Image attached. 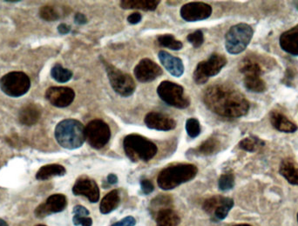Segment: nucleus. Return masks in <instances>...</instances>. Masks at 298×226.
Instances as JSON below:
<instances>
[{
    "label": "nucleus",
    "instance_id": "f257e3e1",
    "mask_svg": "<svg viewBox=\"0 0 298 226\" xmlns=\"http://www.w3.org/2000/svg\"><path fill=\"white\" fill-rule=\"evenodd\" d=\"M207 108L218 116L237 118L247 114L250 103L237 89L227 85L209 86L203 93Z\"/></svg>",
    "mask_w": 298,
    "mask_h": 226
},
{
    "label": "nucleus",
    "instance_id": "f03ea898",
    "mask_svg": "<svg viewBox=\"0 0 298 226\" xmlns=\"http://www.w3.org/2000/svg\"><path fill=\"white\" fill-rule=\"evenodd\" d=\"M85 128L79 120H62L55 128V138L61 147L67 150L78 149L86 140Z\"/></svg>",
    "mask_w": 298,
    "mask_h": 226
},
{
    "label": "nucleus",
    "instance_id": "7ed1b4c3",
    "mask_svg": "<svg viewBox=\"0 0 298 226\" xmlns=\"http://www.w3.org/2000/svg\"><path fill=\"white\" fill-rule=\"evenodd\" d=\"M198 173V168L191 164H178L163 169L158 176V186L164 191L176 188L191 181Z\"/></svg>",
    "mask_w": 298,
    "mask_h": 226
},
{
    "label": "nucleus",
    "instance_id": "20e7f679",
    "mask_svg": "<svg viewBox=\"0 0 298 226\" xmlns=\"http://www.w3.org/2000/svg\"><path fill=\"white\" fill-rule=\"evenodd\" d=\"M123 147L127 158L134 163L150 161L158 152L156 144L139 134L127 135L124 138Z\"/></svg>",
    "mask_w": 298,
    "mask_h": 226
},
{
    "label": "nucleus",
    "instance_id": "39448f33",
    "mask_svg": "<svg viewBox=\"0 0 298 226\" xmlns=\"http://www.w3.org/2000/svg\"><path fill=\"white\" fill-rule=\"evenodd\" d=\"M253 34V29L249 24L241 23L233 25L225 36L227 52L233 55L244 52L251 41Z\"/></svg>",
    "mask_w": 298,
    "mask_h": 226
},
{
    "label": "nucleus",
    "instance_id": "423d86ee",
    "mask_svg": "<svg viewBox=\"0 0 298 226\" xmlns=\"http://www.w3.org/2000/svg\"><path fill=\"white\" fill-rule=\"evenodd\" d=\"M157 93L162 101L175 108L185 109L190 105V100L186 96L184 88L171 81L165 80L161 82L158 86Z\"/></svg>",
    "mask_w": 298,
    "mask_h": 226
},
{
    "label": "nucleus",
    "instance_id": "0eeeda50",
    "mask_svg": "<svg viewBox=\"0 0 298 226\" xmlns=\"http://www.w3.org/2000/svg\"><path fill=\"white\" fill-rule=\"evenodd\" d=\"M110 84L115 93L122 97H129L134 94L136 85L129 74L120 71L107 62L103 61Z\"/></svg>",
    "mask_w": 298,
    "mask_h": 226
},
{
    "label": "nucleus",
    "instance_id": "6e6552de",
    "mask_svg": "<svg viewBox=\"0 0 298 226\" xmlns=\"http://www.w3.org/2000/svg\"><path fill=\"white\" fill-rule=\"evenodd\" d=\"M31 87V80L25 73L11 72L0 79V89L7 96L18 98L23 96Z\"/></svg>",
    "mask_w": 298,
    "mask_h": 226
},
{
    "label": "nucleus",
    "instance_id": "1a4fd4ad",
    "mask_svg": "<svg viewBox=\"0 0 298 226\" xmlns=\"http://www.w3.org/2000/svg\"><path fill=\"white\" fill-rule=\"evenodd\" d=\"M227 65V58L219 53H213L208 60L200 62L194 72V80L197 85H204L211 77L219 74Z\"/></svg>",
    "mask_w": 298,
    "mask_h": 226
},
{
    "label": "nucleus",
    "instance_id": "9d476101",
    "mask_svg": "<svg viewBox=\"0 0 298 226\" xmlns=\"http://www.w3.org/2000/svg\"><path fill=\"white\" fill-rule=\"evenodd\" d=\"M86 140L91 147L99 150L109 142L111 130L106 122L101 119L92 120L85 128Z\"/></svg>",
    "mask_w": 298,
    "mask_h": 226
},
{
    "label": "nucleus",
    "instance_id": "9b49d317",
    "mask_svg": "<svg viewBox=\"0 0 298 226\" xmlns=\"http://www.w3.org/2000/svg\"><path fill=\"white\" fill-rule=\"evenodd\" d=\"M212 14V7L209 3L192 2L181 8V17L187 22H196L209 18Z\"/></svg>",
    "mask_w": 298,
    "mask_h": 226
},
{
    "label": "nucleus",
    "instance_id": "f8f14e48",
    "mask_svg": "<svg viewBox=\"0 0 298 226\" xmlns=\"http://www.w3.org/2000/svg\"><path fill=\"white\" fill-rule=\"evenodd\" d=\"M45 99L53 107L58 108L67 107L75 99V93L70 87H50L45 92Z\"/></svg>",
    "mask_w": 298,
    "mask_h": 226
},
{
    "label": "nucleus",
    "instance_id": "ddd939ff",
    "mask_svg": "<svg viewBox=\"0 0 298 226\" xmlns=\"http://www.w3.org/2000/svg\"><path fill=\"white\" fill-rule=\"evenodd\" d=\"M134 76L138 81L149 83L162 75V69L155 62L149 58H143L139 62L134 70Z\"/></svg>",
    "mask_w": 298,
    "mask_h": 226
},
{
    "label": "nucleus",
    "instance_id": "4468645a",
    "mask_svg": "<svg viewBox=\"0 0 298 226\" xmlns=\"http://www.w3.org/2000/svg\"><path fill=\"white\" fill-rule=\"evenodd\" d=\"M72 193L76 196L86 197L91 203L99 200V188L96 182L87 177L79 178L72 187Z\"/></svg>",
    "mask_w": 298,
    "mask_h": 226
},
{
    "label": "nucleus",
    "instance_id": "2eb2a0df",
    "mask_svg": "<svg viewBox=\"0 0 298 226\" xmlns=\"http://www.w3.org/2000/svg\"><path fill=\"white\" fill-rule=\"evenodd\" d=\"M67 206V199L63 194H54L49 197L45 204H42L35 210V215L38 218L50 215L51 213H61Z\"/></svg>",
    "mask_w": 298,
    "mask_h": 226
},
{
    "label": "nucleus",
    "instance_id": "dca6fc26",
    "mask_svg": "<svg viewBox=\"0 0 298 226\" xmlns=\"http://www.w3.org/2000/svg\"><path fill=\"white\" fill-rule=\"evenodd\" d=\"M146 125L149 129L156 130H174L176 127V122L170 116L160 113H149L145 116L144 119Z\"/></svg>",
    "mask_w": 298,
    "mask_h": 226
},
{
    "label": "nucleus",
    "instance_id": "f3484780",
    "mask_svg": "<svg viewBox=\"0 0 298 226\" xmlns=\"http://www.w3.org/2000/svg\"><path fill=\"white\" fill-rule=\"evenodd\" d=\"M161 65L175 78L182 77L184 73V65L181 58L169 54L165 51H160L158 54Z\"/></svg>",
    "mask_w": 298,
    "mask_h": 226
},
{
    "label": "nucleus",
    "instance_id": "a211bd4d",
    "mask_svg": "<svg viewBox=\"0 0 298 226\" xmlns=\"http://www.w3.org/2000/svg\"><path fill=\"white\" fill-rule=\"evenodd\" d=\"M280 46L285 52L298 56V24L285 31L280 37Z\"/></svg>",
    "mask_w": 298,
    "mask_h": 226
},
{
    "label": "nucleus",
    "instance_id": "6ab92c4d",
    "mask_svg": "<svg viewBox=\"0 0 298 226\" xmlns=\"http://www.w3.org/2000/svg\"><path fill=\"white\" fill-rule=\"evenodd\" d=\"M41 116L40 108L34 104H29L24 106L18 115V118L22 124L26 126H31L38 122Z\"/></svg>",
    "mask_w": 298,
    "mask_h": 226
},
{
    "label": "nucleus",
    "instance_id": "aec40b11",
    "mask_svg": "<svg viewBox=\"0 0 298 226\" xmlns=\"http://www.w3.org/2000/svg\"><path fill=\"white\" fill-rule=\"evenodd\" d=\"M279 172L291 185H298V163L294 159H284L280 165Z\"/></svg>",
    "mask_w": 298,
    "mask_h": 226
},
{
    "label": "nucleus",
    "instance_id": "412c9836",
    "mask_svg": "<svg viewBox=\"0 0 298 226\" xmlns=\"http://www.w3.org/2000/svg\"><path fill=\"white\" fill-rule=\"evenodd\" d=\"M271 122L272 125L278 130L285 133H293L298 130L296 123L288 119L286 116L281 113L273 112L271 114Z\"/></svg>",
    "mask_w": 298,
    "mask_h": 226
},
{
    "label": "nucleus",
    "instance_id": "4be33fe9",
    "mask_svg": "<svg viewBox=\"0 0 298 226\" xmlns=\"http://www.w3.org/2000/svg\"><path fill=\"white\" fill-rule=\"evenodd\" d=\"M160 3L159 0H122L120 4L125 10H154Z\"/></svg>",
    "mask_w": 298,
    "mask_h": 226
},
{
    "label": "nucleus",
    "instance_id": "5701e85b",
    "mask_svg": "<svg viewBox=\"0 0 298 226\" xmlns=\"http://www.w3.org/2000/svg\"><path fill=\"white\" fill-rule=\"evenodd\" d=\"M181 219L174 210L170 208L158 211L156 215V226H179Z\"/></svg>",
    "mask_w": 298,
    "mask_h": 226
},
{
    "label": "nucleus",
    "instance_id": "b1692460",
    "mask_svg": "<svg viewBox=\"0 0 298 226\" xmlns=\"http://www.w3.org/2000/svg\"><path fill=\"white\" fill-rule=\"evenodd\" d=\"M120 202V192L118 190L111 191L101 200L99 205V212L102 214H109L117 209Z\"/></svg>",
    "mask_w": 298,
    "mask_h": 226
},
{
    "label": "nucleus",
    "instance_id": "393cba45",
    "mask_svg": "<svg viewBox=\"0 0 298 226\" xmlns=\"http://www.w3.org/2000/svg\"><path fill=\"white\" fill-rule=\"evenodd\" d=\"M221 147L220 141L216 137H209L207 140L199 145L198 147L193 150V153L200 157H208L216 154Z\"/></svg>",
    "mask_w": 298,
    "mask_h": 226
},
{
    "label": "nucleus",
    "instance_id": "a878e982",
    "mask_svg": "<svg viewBox=\"0 0 298 226\" xmlns=\"http://www.w3.org/2000/svg\"><path fill=\"white\" fill-rule=\"evenodd\" d=\"M65 172L66 171L65 167L58 164L44 165L38 170L36 174V178L38 180H47L49 178H53V177L64 176Z\"/></svg>",
    "mask_w": 298,
    "mask_h": 226
},
{
    "label": "nucleus",
    "instance_id": "bb28decb",
    "mask_svg": "<svg viewBox=\"0 0 298 226\" xmlns=\"http://www.w3.org/2000/svg\"><path fill=\"white\" fill-rule=\"evenodd\" d=\"M244 83L245 87L253 93H263L266 89V85L261 76H245Z\"/></svg>",
    "mask_w": 298,
    "mask_h": 226
},
{
    "label": "nucleus",
    "instance_id": "cd10ccee",
    "mask_svg": "<svg viewBox=\"0 0 298 226\" xmlns=\"http://www.w3.org/2000/svg\"><path fill=\"white\" fill-rule=\"evenodd\" d=\"M51 76L57 82L66 83L72 79V72L68 69L64 68L61 65L57 64L51 68Z\"/></svg>",
    "mask_w": 298,
    "mask_h": 226
},
{
    "label": "nucleus",
    "instance_id": "c85d7f7f",
    "mask_svg": "<svg viewBox=\"0 0 298 226\" xmlns=\"http://www.w3.org/2000/svg\"><path fill=\"white\" fill-rule=\"evenodd\" d=\"M157 41L158 44L162 47H166V48L170 49L173 51H179L183 46L182 42L179 41L173 35L170 34L159 36Z\"/></svg>",
    "mask_w": 298,
    "mask_h": 226
},
{
    "label": "nucleus",
    "instance_id": "c756f323",
    "mask_svg": "<svg viewBox=\"0 0 298 226\" xmlns=\"http://www.w3.org/2000/svg\"><path fill=\"white\" fill-rule=\"evenodd\" d=\"M233 199L225 197L222 204L216 208L213 215L215 217V219L217 220H223L224 219H226L227 216L229 215L230 210L233 208Z\"/></svg>",
    "mask_w": 298,
    "mask_h": 226
},
{
    "label": "nucleus",
    "instance_id": "7c9ffc66",
    "mask_svg": "<svg viewBox=\"0 0 298 226\" xmlns=\"http://www.w3.org/2000/svg\"><path fill=\"white\" fill-rule=\"evenodd\" d=\"M224 198L225 197L223 196H215L212 198H209L203 203L202 209L206 213H208L209 215H213L216 208L223 202Z\"/></svg>",
    "mask_w": 298,
    "mask_h": 226
},
{
    "label": "nucleus",
    "instance_id": "2f4dec72",
    "mask_svg": "<svg viewBox=\"0 0 298 226\" xmlns=\"http://www.w3.org/2000/svg\"><path fill=\"white\" fill-rule=\"evenodd\" d=\"M187 133L191 138H196L201 134V125L198 119L189 118L186 122Z\"/></svg>",
    "mask_w": 298,
    "mask_h": 226
},
{
    "label": "nucleus",
    "instance_id": "473e14b6",
    "mask_svg": "<svg viewBox=\"0 0 298 226\" xmlns=\"http://www.w3.org/2000/svg\"><path fill=\"white\" fill-rule=\"evenodd\" d=\"M235 185V177L232 173H225L220 177L218 186L221 191L226 192L233 188Z\"/></svg>",
    "mask_w": 298,
    "mask_h": 226
},
{
    "label": "nucleus",
    "instance_id": "72a5a7b5",
    "mask_svg": "<svg viewBox=\"0 0 298 226\" xmlns=\"http://www.w3.org/2000/svg\"><path fill=\"white\" fill-rule=\"evenodd\" d=\"M39 17L44 20L51 22V21L58 20L59 15L53 7L45 5V6L41 7L39 10Z\"/></svg>",
    "mask_w": 298,
    "mask_h": 226
},
{
    "label": "nucleus",
    "instance_id": "f704fd0d",
    "mask_svg": "<svg viewBox=\"0 0 298 226\" xmlns=\"http://www.w3.org/2000/svg\"><path fill=\"white\" fill-rule=\"evenodd\" d=\"M259 144V140L256 137H246L239 143V147L242 150L246 151H254L257 150V146Z\"/></svg>",
    "mask_w": 298,
    "mask_h": 226
},
{
    "label": "nucleus",
    "instance_id": "c9c22d12",
    "mask_svg": "<svg viewBox=\"0 0 298 226\" xmlns=\"http://www.w3.org/2000/svg\"><path fill=\"white\" fill-rule=\"evenodd\" d=\"M188 41L191 44V45L195 47V48H199L202 46L203 42H204V36H203V32L201 30H197V31L190 33L188 35L187 37Z\"/></svg>",
    "mask_w": 298,
    "mask_h": 226
},
{
    "label": "nucleus",
    "instance_id": "e433bc0d",
    "mask_svg": "<svg viewBox=\"0 0 298 226\" xmlns=\"http://www.w3.org/2000/svg\"><path fill=\"white\" fill-rule=\"evenodd\" d=\"M72 222L76 226H93V220L89 217H79L74 215L72 218Z\"/></svg>",
    "mask_w": 298,
    "mask_h": 226
},
{
    "label": "nucleus",
    "instance_id": "4c0bfd02",
    "mask_svg": "<svg viewBox=\"0 0 298 226\" xmlns=\"http://www.w3.org/2000/svg\"><path fill=\"white\" fill-rule=\"evenodd\" d=\"M141 191L145 195H148L154 192V186L153 183L148 179H142L141 181Z\"/></svg>",
    "mask_w": 298,
    "mask_h": 226
},
{
    "label": "nucleus",
    "instance_id": "58836bf2",
    "mask_svg": "<svg viewBox=\"0 0 298 226\" xmlns=\"http://www.w3.org/2000/svg\"><path fill=\"white\" fill-rule=\"evenodd\" d=\"M136 225V220L134 217L128 216L124 218L123 220H120L117 223L113 224L112 226H134Z\"/></svg>",
    "mask_w": 298,
    "mask_h": 226
},
{
    "label": "nucleus",
    "instance_id": "ea45409f",
    "mask_svg": "<svg viewBox=\"0 0 298 226\" xmlns=\"http://www.w3.org/2000/svg\"><path fill=\"white\" fill-rule=\"evenodd\" d=\"M73 214L76 216L88 217L89 216V211L86 209V207L82 206H76L73 208Z\"/></svg>",
    "mask_w": 298,
    "mask_h": 226
},
{
    "label": "nucleus",
    "instance_id": "a19ab883",
    "mask_svg": "<svg viewBox=\"0 0 298 226\" xmlns=\"http://www.w3.org/2000/svg\"><path fill=\"white\" fill-rule=\"evenodd\" d=\"M142 19V16L141 13L139 12H134V13L130 14L128 17H127V21L128 23H130L131 24H137L141 22Z\"/></svg>",
    "mask_w": 298,
    "mask_h": 226
},
{
    "label": "nucleus",
    "instance_id": "79ce46f5",
    "mask_svg": "<svg viewBox=\"0 0 298 226\" xmlns=\"http://www.w3.org/2000/svg\"><path fill=\"white\" fill-rule=\"evenodd\" d=\"M74 22L76 24H79V25H82L87 23V18L84 14L78 12L76 13L75 17H74Z\"/></svg>",
    "mask_w": 298,
    "mask_h": 226
},
{
    "label": "nucleus",
    "instance_id": "37998d69",
    "mask_svg": "<svg viewBox=\"0 0 298 226\" xmlns=\"http://www.w3.org/2000/svg\"><path fill=\"white\" fill-rule=\"evenodd\" d=\"M70 31H71V27L66 24H60L58 26V31L60 34H67Z\"/></svg>",
    "mask_w": 298,
    "mask_h": 226
},
{
    "label": "nucleus",
    "instance_id": "c03bdc74",
    "mask_svg": "<svg viewBox=\"0 0 298 226\" xmlns=\"http://www.w3.org/2000/svg\"><path fill=\"white\" fill-rule=\"evenodd\" d=\"M107 182L110 185H115L118 183V177L115 174H109L107 176Z\"/></svg>",
    "mask_w": 298,
    "mask_h": 226
},
{
    "label": "nucleus",
    "instance_id": "a18cd8bd",
    "mask_svg": "<svg viewBox=\"0 0 298 226\" xmlns=\"http://www.w3.org/2000/svg\"><path fill=\"white\" fill-rule=\"evenodd\" d=\"M0 226H8V225H7L6 222L4 220L0 219Z\"/></svg>",
    "mask_w": 298,
    "mask_h": 226
},
{
    "label": "nucleus",
    "instance_id": "49530a36",
    "mask_svg": "<svg viewBox=\"0 0 298 226\" xmlns=\"http://www.w3.org/2000/svg\"><path fill=\"white\" fill-rule=\"evenodd\" d=\"M250 226V225H247V224H240V225H236V226Z\"/></svg>",
    "mask_w": 298,
    "mask_h": 226
},
{
    "label": "nucleus",
    "instance_id": "de8ad7c7",
    "mask_svg": "<svg viewBox=\"0 0 298 226\" xmlns=\"http://www.w3.org/2000/svg\"><path fill=\"white\" fill-rule=\"evenodd\" d=\"M43 226V225H38V226Z\"/></svg>",
    "mask_w": 298,
    "mask_h": 226
},
{
    "label": "nucleus",
    "instance_id": "09e8293b",
    "mask_svg": "<svg viewBox=\"0 0 298 226\" xmlns=\"http://www.w3.org/2000/svg\"></svg>",
    "mask_w": 298,
    "mask_h": 226
}]
</instances>
